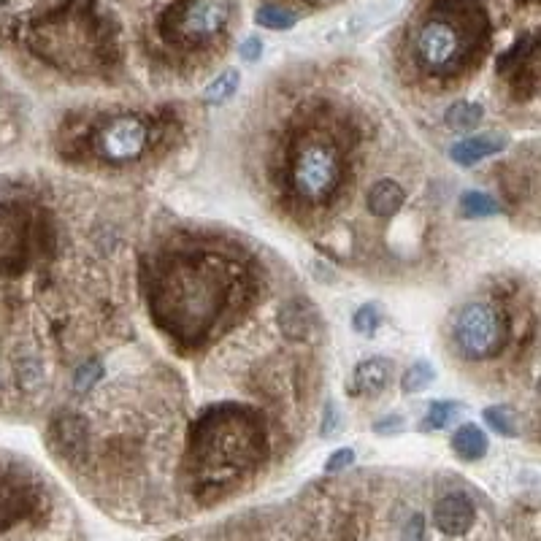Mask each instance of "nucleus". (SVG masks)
<instances>
[{"instance_id":"nucleus-23","label":"nucleus","mask_w":541,"mask_h":541,"mask_svg":"<svg viewBox=\"0 0 541 541\" xmlns=\"http://www.w3.org/2000/svg\"><path fill=\"white\" fill-rule=\"evenodd\" d=\"M455 409H458V406L452 404V401H433V404L428 406V414L422 417L420 431L422 433L441 431V428H444V425H447V422L452 420Z\"/></svg>"},{"instance_id":"nucleus-12","label":"nucleus","mask_w":541,"mask_h":541,"mask_svg":"<svg viewBox=\"0 0 541 541\" xmlns=\"http://www.w3.org/2000/svg\"><path fill=\"white\" fill-rule=\"evenodd\" d=\"M406 201H409V193H406L404 184L398 179H390V176H382L366 190L363 206H366V214L371 220H390L404 209Z\"/></svg>"},{"instance_id":"nucleus-24","label":"nucleus","mask_w":541,"mask_h":541,"mask_svg":"<svg viewBox=\"0 0 541 541\" xmlns=\"http://www.w3.org/2000/svg\"><path fill=\"white\" fill-rule=\"evenodd\" d=\"M433 368L428 366V363H414L409 371L404 374V382H401V390H404L406 395H412V393H422L425 387L431 385L433 382Z\"/></svg>"},{"instance_id":"nucleus-4","label":"nucleus","mask_w":541,"mask_h":541,"mask_svg":"<svg viewBox=\"0 0 541 541\" xmlns=\"http://www.w3.org/2000/svg\"><path fill=\"white\" fill-rule=\"evenodd\" d=\"M60 230L55 214L28 193L0 190V274L22 276L55 257Z\"/></svg>"},{"instance_id":"nucleus-8","label":"nucleus","mask_w":541,"mask_h":541,"mask_svg":"<svg viewBox=\"0 0 541 541\" xmlns=\"http://www.w3.org/2000/svg\"><path fill=\"white\" fill-rule=\"evenodd\" d=\"M149 138H152V130H149L147 120H141L136 114H122L95 130L92 152L101 157L103 163L128 166L147 152Z\"/></svg>"},{"instance_id":"nucleus-20","label":"nucleus","mask_w":541,"mask_h":541,"mask_svg":"<svg viewBox=\"0 0 541 541\" xmlns=\"http://www.w3.org/2000/svg\"><path fill=\"white\" fill-rule=\"evenodd\" d=\"M458 209L463 217H496L501 211V203L493 198V195L479 193V190H468V193L460 195Z\"/></svg>"},{"instance_id":"nucleus-25","label":"nucleus","mask_w":541,"mask_h":541,"mask_svg":"<svg viewBox=\"0 0 541 541\" xmlns=\"http://www.w3.org/2000/svg\"><path fill=\"white\" fill-rule=\"evenodd\" d=\"M379 322H382V312L376 309L374 303H368V306H360L358 312H355L352 325H355V331H358L360 336H374Z\"/></svg>"},{"instance_id":"nucleus-19","label":"nucleus","mask_w":541,"mask_h":541,"mask_svg":"<svg viewBox=\"0 0 541 541\" xmlns=\"http://www.w3.org/2000/svg\"><path fill=\"white\" fill-rule=\"evenodd\" d=\"M485 422L493 431L506 436V439H517V436H520V414H517V409H512V406H487Z\"/></svg>"},{"instance_id":"nucleus-31","label":"nucleus","mask_w":541,"mask_h":541,"mask_svg":"<svg viewBox=\"0 0 541 541\" xmlns=\"http://www.w3.org/2000/svg\"><path fill=\"white\" fill-rule=\"evenodd\" d=\"M3 6H9V0H0V9H3Z\"/></svg>"},{"instance_id":"nucleus-28","label":"nucleus","mask_w":541,"mask_h":541,"mask_svg":"<svg viewBox=\"0 0 541 541\" xmlns=\"http://www.w3.org/2000/svg\"><path fill=\"white\" fill-rule=\"evenodd\" d=\"M336 431H339V412H336V404L328 401V404H325V420H322V436L331 439Z\"/></svg>"},{"instance_id":"nucleus-17","label":"nucleus","mask_w":541,"mask_h":541,"mask_svg":"<svg viewBox=\"0 0 541 541\" xmlns=\"http://www.w3.org/2000/svg\"><path fill=\"white\" fill-rule=\"evenodd\" d=\"M482 120H485V106L474 101H455L450 109L444 111V122H447V128L458 130V133L474 130Z\"/></svg>"},{"instance_id":"nucleus-7","label":"nucleus","mask_w":541,"mask_h":541,"mask_svg":"<svg viewBox=\"0 0 541 541\" xmlns=\"http://www.w3.org/2000/svg\"><path fill=\"white\" fill-rule=\"evenodd\" d=\"M509 341L506 317L493 303L468 301L455 317V347L471 363L498 360Z\"/></svg>"},{"instance_id":"nucleus-30","label":"nucleus","mask_w":541,"mask_h":541,"mask_svg":"<svg viewBox=\"0 0 541 541\" xmlns=\"http://www.w3.org/2000/svg\"><path fill=\"white\" fill-rule=\"evenodd\" d=\"M239 55L244 57V60H249V63H255L257 57L263 55V41H260V38H247V41H244V44L239 46Z\"/></svg>"},{"instance_id":"nucleus-10","label":"nucleus","mask_w":541,"mask_h":541,"mask_svg":"<svg viewBox=\"0 0 541 541\" xmlns=\"http://www.w3.org/2000/svg\"><path fill=\"white\" fill-rule=\"evenodd\" d=\"M49 444L65 463H71V466L87 463L92 447L90 420L71 406L57 409L55 417L49 420Z\"/></svg>"},{"instance_id":"nucleus-1","label":"nucleus","mask_w":541,"mask_h":541,"mask_svg":"<svg viewBox=\"0 0 541 541\" xmlns=\"http://www.w3.org/2000/svg\"><path fill=\"white\" fill-rule=\"evenodd\" d=\"M149 314L157 331L182 349H201L225 314L252 298L255 276L241 271L236 252L176 249L141 268Z\"/></svg>"},{"instance_id":"nucleus-9","label":"nucleus","mask_w":541,"mask_h":541,"mask_svg":"<svg viewBox=\"0 0 541 541\" xmlns=\"http://www.w3.org/2000/svg\"><path fill=\"white\" fill-rule=\"evenodd\" d=\"M41 487L25 468L0 460V533L28 520L41 509Z\"/></svg>"},{"instance_id":"nucleus-22","label":"nucleus","mask_w":541,"mask_h":541,"mask_svg":"<svg viewBox=\"0 0 541 541\" xmlns=\"http://www.w3.org/2000/svg\"><path fill=\"white\" fill-rule=\"evenodd\" d=\"M255 22L266 30H293L298 17H295L290 9H285V6L268 3V6H260V9L255 11Z\"/></svg>"},{"instance_id":"nucleus-18","label":"nucleus","mask_w":541,"mask_h":541,"mask_svg":"<svg viewBox=\"0 0 541 541\" xmlns=\"http://www.w3.org/2000/svg\"><path fill=\"white\" fill-rule=\"evenodd\" d=\"M103 376H106V366H103L101 360H82L74 368V376H71V390L79 398H87L95 387L101 385Z\"/></svg>"},{"instance_id":"nucleus-14","label":"nucleus","mask_w":541,"mask_h":541,"mask_svg":"<svg viewBox=\"0 0 541 541\" xmlns=\"http://www.w3.org/2000/svg\"><path fill=\"white\" fill-rule=\"evenodd\" d=\"M393 379V363L387 358L360 360L352 371V395H376L382 393Z\"/></svg>"},{"instance_id":"nucleus-6","label":"nucleus","mask_w":541,"mask_h":541,"mask_svg":"<svg viewBox=\"0 0 541 541\" xmlns=\"http://www.w3.org/2000/svg\"><path fill=\"white\" fill-rule=\"evenodd\" d=\"M230 17V0H176L157 17V36L174 49H198L222 36Z\"/></svg>"},{"instance_id":"nucleus-29","label":"nucleus","mask_w":541,"mask_h":541,"mask_svg":"<svg viewBox=\"0 0 541 541\" xmlns=\"http://www.w3.org/2000/svg\"><path fill=\"white\" fill-rule=\"evenodd\" d=\"M374 431L379 433V436H387V433L404 431V417H401V414H390V417H385V420L376 422Z\"/></svg>"},{"instance_id":"nucleus-13","label":"nucleus","mask_w":541,"mask_h":541,"mask_svg":"<svg viewBox=\"0 0 541 541\" xmlns=\"http://www.w3.org/2000/svg\"><path fill=\"white\" fill-rule=\"evenodd\" d=\"M509 138L504 133H479V136L463 138L455 147L450 149V157L458 163V166H474L485 157H493L498 152H504Z\"/></svg>"},{"instance_id":"nucleus-26","label":"nucleus","mask_w":541,"mask_h":541,"mask_svg":"<svg viewBox=\"0 0 541 541\" xmlns=\"http://www.w3.org/2000/svg\"><path fill=\"white\" fill-rule=\"evenodd\" d=\"M352 463H355V450H349V447L336 450L331 458L325 460V474H339V471H347Z\"/></svg>"},{"instance_id":"nucleus-2","label":"nucleus","mask_w":541,"mask_h":541,"mask_svg":"<svg viewBox=\"0 0 541 541\" xmlns=\"http://www.w3.org/2000/svg\"><path fill=\"white\" fill-rule=\"evenodd\" d=\"M268 452L263 414L252 404L220 401L203 406L187 431L184 477L201 501H217L260 468Z\"/></svg>"},{"instance_id":"nucleus-5","label":"nucleus","mask_w":541,"mask_h":541,"mask_svg":"<svg viewBox=\"0 0 541 541\" xmlns=\"http://www.w3.org/2000/svg\"><path fill=\"white\" fill-rule=\"evenodd\" d=\"M347 179V152L333 133L312 125L293 138L287 149V184L295 201L309 209H325Z\"/></svg>"},{"instance_id":"nucleus-27","label":"nucleus","mask_w":541,"mask_h":541,"mask_svg":"<svg viewBox=\"0 0 541 541\" xmlns=\"http://www.w3.org/2000/svg\"><path fill=\"white\" fill-rule=\"evenodd\" d=\"M401 541H425V517L422 514H412L409 517Z\"/></svg>"},{"instance_id":"nucleus-11","label":"nucleus","mask_w":541,"mask_h":541,"mask_svg":"<svg viewBox=\"0 0 541 541\" xmlns=\"http://www.w3.org/2000/svg\"><path fill=\"white\" fill-rule=\"evenodd\" d=\"M474 523H477V509L471 504V498L463 493H450L433 504V525H436V531L450 539L466 536Z\"/></svg>"},{"instance_id":"nucleus-3","label":"nucleus","mask_w":541,"mask_h":541,"mask_svg":"<svg viewBox=\"0 0 541 541\" xmlns=\"http://www.w3.org/2000/svg\"><path fill=\"white\" fill-rule=\"evenodd\" d=\"M490 44L482 0H433L412 38L414 63L433 79H455L479 65Z\"/></svg>"},{"instance_id":"nucleus-16","label":"nucleus","mask_w":541,"mask_h":541,"mask_svg":"<svg viewBox=\"0 0 541 541\" xmlns=\"http://www.w3.org/2000/svg\"><path fill=\"white\" fill-rule=\"evenodd\" d=\"M487 447H490V441H487L485 431H482L479 425H474V422L460 425L455 436H452V452H455L460 460H466V463L485 458Z\"/></svg>"},{"instance_id":"nucleus-21","label":"nucleus","mask_w":541,"mask_h":541,"mask_svg":"<svg viewBox=\"0 0 541 541\" xmlns=\"http://www.w3.org/2000/svg\"><path fill=\"white\" fill-rule=\"evenodd\" d=\"M239 82H241L239 71H236V68H225L217 79H211L209 87L203 90V98L209 103L230 101V98L236 95V90H239Z\"/></svg>"},{"instance_id":"nucleus-15","label":"nucleus","mask_w":541,"mask_h":541,"mask_svg":"<svg viewBox=\"0 0 541 541\" xmlns=\"http://www.w3.org/2000/svg\"><path fill=\"white\" fill-rule=\"evenodd\" d=\"M279 328L287 341H306L314 331V312L303 298H287L279 306Z\"/></svg>"}]
</instances>
